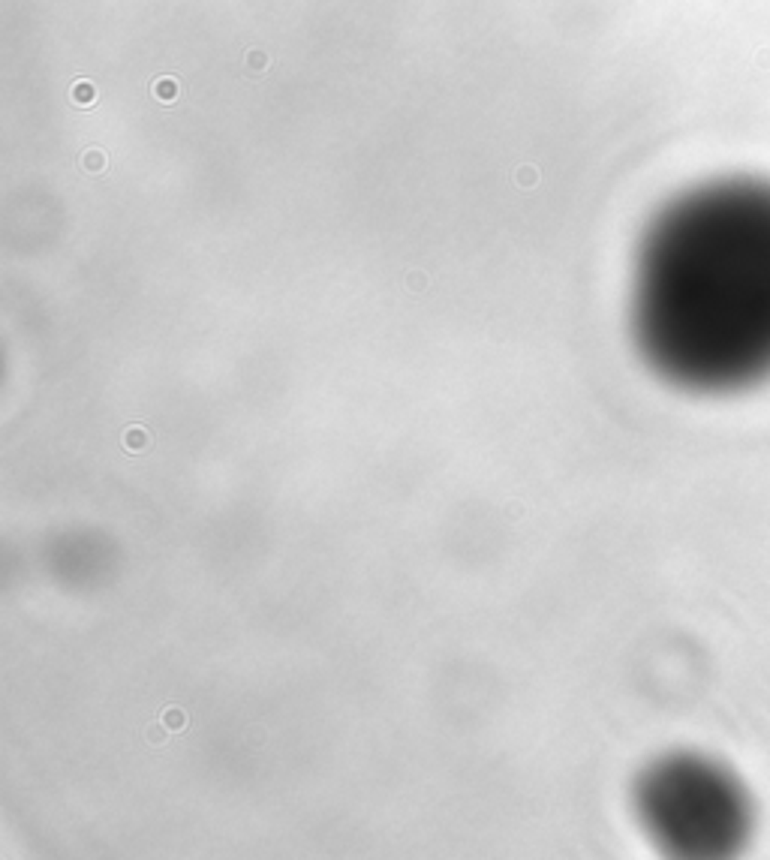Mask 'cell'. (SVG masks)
<instances>
[{"instance_id": "obj_2", "label": "cell", "mask_w": 770, "mask_h": 860, "mask_svg": "<svg viewBox=\"0 0 770 860\" xmlns=\"http://www.w3.org/2000/svg\"><path fill=\"white\" fill-rule=\"evenodd\" d=\"M635 806L653 842L677 857L734 854L752 827L743 785L716 761L689 752L653 761L638 779Z\"/></svg>"}, {"instance_id": "obj_1", "label": "cell", "mask_w": 770, "mask_h": 860, "mask_svg": "<svg viewBox=\"0 0 770 860\" xmlns=\"http://www.w3.org/2000/svg\"><path fill=\"white\" fill-rule=\"evenodd\" d=\"M638 328L653 364L689 388H734L770 367V205L713 198L650 238Z\"/></svg>"}]
</instances>
